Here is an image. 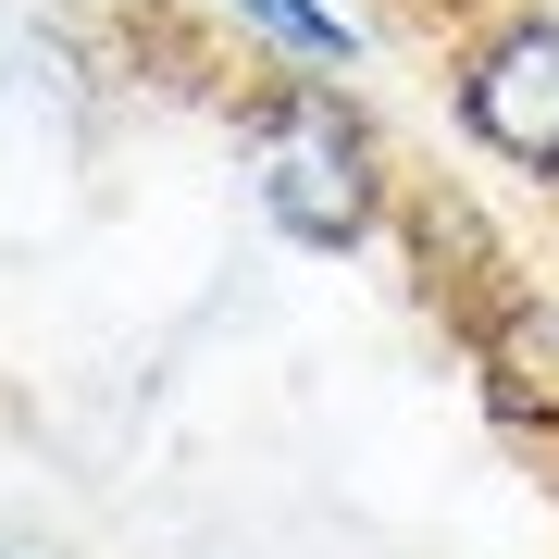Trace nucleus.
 Here are the masks:
<instances>
[{
  "label": "nucleus",
  "mask_w": 559,
  "mask_h": 559,
  "mask_svg": "<svg viewBox=\"0 0 559 559\" xmlns=\"http://www.w3.org/2000/svg\"><path fill=\"white\" fill-rule=\"evenodd\" d=\"M448 112H460V138L485 162H510L522 187L559 200V13L498 0V13L460 38V62H448Z\"/></svg>",
  "instance_id": "f03ea898"
},
{
  "label": "nucleus",
  "mask_w": 559,
  "mask_h": 559,
  "mask_svg": "<svg viewBox=\"0 0 559 559\" xmlns=\"http://www.w3.org/2000/svg\"><path fill=\"white\" fill-rule=\"evenodd\" d=\"M237 150H249L261 224H274V237H299V249H360L385 212H399L385 138H373V112H360L336 75L274 62V75L237 100Z\"/></svg>",
  "instance_id": "f257e3e1"
},
{
  "label": "nucleus",
  "mask_w": 559,
  "mask_h": 559,
  "mask_svg": "<svg viewBox=\"0 0 559 559\" xmlns=\"http://www.w3.org/2000/svg\"><path fill=\"white\" fill-rule=\"evenodd\" d=\"M0 559H50V547H25V535H0Z\"/></svg>",
  "instance_id": "39448f33"
},
{
  "label": "nucleus",
  "mask_w": 559,
  "mask_h": 559,
  "mask_svg": "<svg viewBox=\"0 0 559 559\" xmlns=\"http://www.w3.org/2000/svg\"><path fill=\"white\" fill-rule=\"evenodd\" d=\"M460 336H473V373H485V399H498V423L535 436V448H559V311L535 299V286H498Z\"/></svg>",
  "instance_id": "7ed1b4c3"
},
{
  "label": "nucleus",
  "mask_w": 559,
  "mask_h": 559,
  "mask_svg": "<svg viewBox=\"0 0 559 559\" xmlns=\"http://www.w3.org/2000/svg\"><path fill=\"white\" fill-rule=\"evenodd\" d=\"M224 25H249L274 62H299V75H348L360 62V25L336 13V0H212Z\"/></svg>",
  "instance_id": "20e7f679"
}]
</instances>
